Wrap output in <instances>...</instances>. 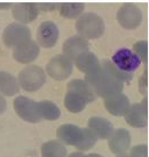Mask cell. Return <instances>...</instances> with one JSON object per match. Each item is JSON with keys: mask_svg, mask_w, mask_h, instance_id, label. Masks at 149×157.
<instances>
[{"mask_svg": "<svg viewBox=\"0 0 149 157\" xmlns=\"http://www.w3.org/2000/svg\"><path fill=\"white\" fill-rule=\"evenodd\" d=\"M76 29L80 37L85 39H97L103 36L105 30L103 20L94 13L80 15L76 23Z\"/></svg>", "mask_w": 149, "mask_h": 157, "instance_id": "obj_2", "label": "cell"}, {"mask_svg": "<svg viewBox=\"0 0 149 157\" xmlns=\"http://www.w3.org/2000/svg\"><path fill=\"white\" fill-rule=\"evenodd\" d=\"M74 64L78 68L79 71L84 72L85 75H91L95 72L99 68H100V61L97 57L95 54L92 52H86L79 55L76 60H74Z\"/></svg>", "mask_w": 149, "mask_h": 157, "instance_id": "obj_18", "label": "cell"}, {"mask_svg": "<svg viewBox=\"0 0 149 157\" xmlns=\"http://www.w3.org/2000/svg\"><path fill=\"white\" fill-rule=\"evenodd\" d=\"M38 109L43 119L46 121H56L61 116V111L52 101H40L38 102Z\"/></svg>", "mask_w": 149, "mask_h": 157, "instance_id": "obj_23", "label": "cell"}, {"mask_svg": "<svg viewBox=\"0 0 149 157\" xmlns=\"http://www.w3.org/2000/svg\"><path fill=\"white\" fill-rule=\"evenodd\" d=\"M72 69H74L72 61L63 54L52 57L46 66V72L48 74L49 77L59 82L69 78L72 74Z\"/></svg>", "mask_w": 149, "mask_h": 157, "instance_id": "obj_6", "label": "cell"}, {"mask_svg": "<svg viewBox=\"0 0 149 157\" xmlns=\"http://www.w3.org/2000/svg\"><path fill=\"white\" fill-rule=\"evenodd\" d=\"M12 14L17 23L26 24L35 21L38 17L39 10L36 2H17V4H14Z\"/></svg>", "mask_w": 149, "mask_h": 157, "instance_id": "obj_12", "label": "cell"}, {"mask_svg": "<svg viewBox=\"0 0 149 157\" xmlns=\"http://www.w3.org/2000/svg\"><path fill=\"white\" fill-rule=\"evenodd\" d=\"M97 141V135L94 134L88 127L84 128V134H83V139L80 141V144L76 146V148L79 149V150H83V151H86V150H90L92 149Z\"/></svg>", "mask_w": 149, "mask_h": 157, "instance_id": "obj_25", "label": "cell"}, {"mask_svg": "<svg viewBox=\"0 0 149 157\" xmlns=\"http://www.w3.org/2000/svg\"><path fill=\"white\" fill-rule=\"evenodd\" d=\"M14 110L25 122L38 123L43 119L39 113V109H38V102L24 95L15 98Z\"/></svg>", "mask_w": 149, "mask_h": 157, "instance_id": "obj_5", "label": "cell"}, {"mask_svg": "<svg viewBox=\"0 0 149 157\" xmlns=\"http://www.w3.org/2000/svg\"><path fill=\"white\" fill-rule=\"evenodd\" d=\"M60 36L59 28L52 21L43 22L37 30V40L41 47L51 48L55 46Z\"/></svg>", "mask_w": 149, "mask_h": 157, "instance_id": "obj_11", "label": "cell"}, {"mask_svg": "<svg viewBox=\"0 0 149 157\" xmlns=\"http://www.w3.org/2000/svg\"><path fill=\"white\" fill-rule=\"evenodd\" d=\"M41 155L44 157H64L67 148L59 140H51L41 146Z\"/></svg>", "mask_w": 149, "mask_h": 157, "instance_id": "obj_22", "label": "cell"}, {"mask_svg": "<svg viewBox=\"0 0 149 157\" xmlns=\"http://www.w3.org/2000/svg\"><path fill=\"white\" fill-rule=\"evenodd\" d=\"M140 92L142 94L147 93V71H145L143 76L140 79Z\"/></svg>", "mask_w": 149, "mask_h": 157, "instance_id": "obj_29", "label": "cell"}, {"mask_svg": "<svg viewBox=\"0 0 149 157\" xmlns=\"http://www.w3.org/2000/svg\"><path fill=\"white\" fill-rule=\"evenodd\" d=\"M133 51L139 56L141 62L147 64V61H148V43L145 40L138 41L133 45Z\"/></svg>", "mask_w": 149, "mask_h": 157, "instance_id": "obj_26", "label": "cell"}, {"mask_svg": "<svg viewBox=\"0 0 149 157\" xmlns=\"http://www.w3.org/2000/svg\"><path fill=\"white\" fill-rule=\"evenodd\" d=\"M17 79L12 74L0 71V94L6 96L16 95L20 91Z\"/></svg>", "mask_w": 149, "mask_h": 157, "instance_id": "obj_19", "label": "cell"}, {"mask_svg": "<svg viewBox=\"0 0 149 157\" xmlns=\"http://www.w3.org/2000/svg\"><path fill=\"white\" fill-rule=\"evenodd\" d=\"M111 62L117 67L119 70L125 72H134L141 64V60L134 52H132L127 48H120L116 51L113 57Z\"/></svg>", "mask_w": 149, "mask_h": 157, "instance_id": "obj_8", "label": "cell"}, {"mask_svg": "<svg viewBox=\"0 0 149 157\" xmlns=\"http://www.w3.org/2000/svg\"><path fill=\"white\" fill-rule=\"evenodd\" d=\"M116 18L120 26H123L126 30H132L141 24L142 12L136 5L125 4L118 9Z\"/></svg>", "mask_w": 149, "mask_h": 157, "instance_id": "obj_7", "label": "cell"}, {"mask_svg": "<svg viewBox=\"0 0 149 157\" xmlns=\"http://www.w3.org/2000/svg\"><path fill=\"white\" fill-rule=\"evenodd\" d=\"M108 139L109 149L116 156L125 155L131 146V135L130 132L125 128H118L114 131Z\"/></svg>", "mask_w": 149, "mask_h": 157, "instance_id": "obj_10", "label": "cell"}, {"mask_svg": "<svg viewBox=\"0 0 149 157\" xmlns=\"http://www.w3.org/2000/svg\"><path fill=\"white\" fill-rule=\"evenodd\" d=\"M86 105H87V102L83 96H80L74 92H67L66 96H64V107L68 111L72 113H78L85 109Z\"/></svg>", "mask_w": 149, "mask_h": 157, "instance_id": "obj_21", "label": "cell"}, {"mask_svg": "<svg viewBox=\"0 0 149 157\" xmlns=\"http://www.w3.org/2000/svg\"><path fill=\"white\" fill-rule=\"evenodd\" d=\"M105 107L107 111L114 116H124L130 109L131 103L128 98L120 92L105 98Z\"/></svg>", "mask_w": 149, "mask_h": 157, "instance_id": "obj_15", "label": "cell"}, {"mask_svg": "<svg viewBox=\"0 0 149 157\" xmlns=\"http://www.w3.org/2000/svg\"><path fill=\"white\" fill-rule=\"evenodd\" d=\"M148 101L145 98L140 103H134L124 115L125 121L132 127H146L148 124Z\"/></svg>", "mask_w": 149, "mask_h": 157, "instance_id": "obj_9", "label": "cell"}, {"mask_svg": "<svg viewBox=\"0 0 149 157\" xmlns=\"http://www.w3.org/2000/svg\"><path fill=\"white\" fill-rule=\"evenodd\" d=\"M88 128L97 135V139H108L114 132L113 123L102 117H92L88 119Z\"/></svg>", "mask_w": 149, "mask_h": 157, "instance_id": "obj_17", "label": "cell"}, {"mask_svg": "<svg viewBox=\"0 0 149 157\" xmlns=\"http://www.w3.org/2000/svg\"><path fill=\"white\" fill-rule=\"evenodd\" d=\"M6 107H7V102H6L4 96L0 94V113H2L6 110Z\"/></svg>", "mask_w": 149, "mask_h": 157, "instance_id": "obj_30", "label": "cell"}, {"mask_svg": "<svg viewBox=\"0 0 149 157\" xmlns=\"http://www.w3.org/2000/svg\"><path fill=\"white\" fill-rule=\"evenodd\" d=\"M133 78L132 72L119 70L109 60L100 62V68L91 75H86L85 80L91 86L97 96L107 98L116 93H120L124 88V82H131Z\"/></svg>", "mask_w": 149, "mask_h": 157, "instance_id": "obj_1", "label": "cell"}, {"mask_svg": "<svg viewBox=\"0 0 149 157\" xmlns=\"http://www.w3.org/2000/svg\"><path fill=\"white\" fill-rule=\"evenodd\" d=\"M84 128L74 125V124H64L56 130V135L62 144L68 146H77L83 139Z\"/></svg>", "mask_w": 149, "mask_h": 157, "instance_id": "obj_14", "label": "cell"}, {"mask_svg": "<svg viewBox=\"0 0 149 157\" xmlns=\"http://www.w3.org/2000/svg\"><path fill=\"white\" fill-rule=\"evenodd\" d=\"M68 91L74 92L80 96H83L87 103L93 102L97 98V95L94 94L91 86L88 85V83L85 79H74V80L69 82L68 83Z\"/></svg>", "mask_w": 149, "mask_h": 157, "instance_id": "obj_20", "label": "cell"}, {"mask_svg": "<svg viewBox=\"0 0 149 157\" xmlns=\"http://www.w3.org/2000/svg\"><path fill=\"white\" fill-rule=\"evenodd\" d=\"M17 82L25 92H36L46 83V74L40 67L29 66L18 74Z\"/></svg>", "mask_w": 149, "mask_h": 157, "instance_id": "obj_3", "label": "cell"}, {"mask_svg": "<svg viewBox=\"0 0 149 157\" xmlns=\"http://www.w3.org/2000/svg\"><path fill=\"white\" fill-rule=\"evenodd\" d=\"M39 46L33 40H29L24 44L20 45L16 48H14L13 56L20 63L28 64L30 62L35 61L39 55Z\"/></svg>", "mask_w": 149, "mask_h": 157, "instance_id": "obj_16", "label": "cell"}, {"mask_svg": "<svg viewBox=\"0 0 149 157\" xmlns=\"http://www.w3.org/2000/svg\"><path fill=\"white\" fill-rule=\"evenodd\" d=\"M14 4L12 2H0V9H9L13 8Z\"/></svg>", "mask_w": 149, "mask_h": 157, "instance_id": "obj_31", "label": "cell"}, {"mask_svg": "<svg viewBox=\"0 0 149 157\" xmlns=\"http://www.w3.org/2000/svg\"><path fill=\"white\" fill-rule=\"evenodd\" d=\"M37 7H38V10L53 12V10H56L60 7V4H57V2H38Z\"/></svg>", "mask_w": 149, "mask_h": 157, "instance_id": "obj_27", "label": "cell"}, {"mask_svg": "<svg viewBox=\"0 0 149 157\" xmlns=\"http://www.w3.org/2000/svg\"><path fill=\"white\" fill-rule=\"evenodd\" d=\"M62 51L63 55L71 61H74L79 55L88 52V41L80 36H72L64 41Z\"/></svg>", "mask_w": 149, "mask_h": 157, "instance_id": "obj_13", "label": "cell"}, {"mask_svg": "<svg viewBox=\"0 0 149 157\" xmlns=\"http://www.w3.org/2000/svg\"><path fill=\"white\" fill-rule=\"evenodd\" d=\"M29 40H31L30 29L24 24L17 22L6 26L2 33V41L9 48H16Z\"/></svg>", "mask_w": 149, "mask_h": 157, "instance_id": "obj_4", "label": "cell"}, {"mask_svg": "<svg viewBox=\"0 0 149 157\" xmlns=\"http://www.w3.org/2000/svg\"><path fill=\"white\" fill-rule=\"evenodd\" d=\"M59 9H60V14L63 17L74 20L83 14L85 5L83 2H62L60 4Z\"/></svg>", "mask_w": 149, "mask_h": 157, "instance_id": "obj_24", "label": "cell"}, {"mask_svg": "<svg viewBox=\"0 0 149 157\" xmlns=\"http://www.w3.org/2000/svg\"><path fill=\"white\" fill-rule=\"evenodd\" d=\"M148 155V149L146 144L136 146L131 150V156H147Z\"/></svg>", "mask_w": 149, "mask_h": 157, "instance_id": "obj_28", "label": "cell"}]
</instances>
